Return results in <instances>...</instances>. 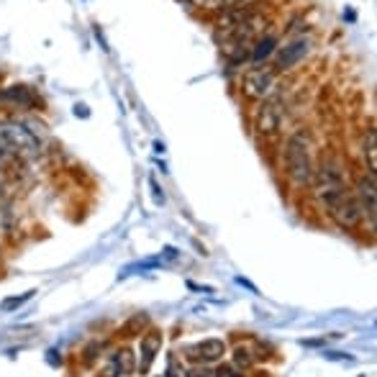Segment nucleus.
Segmentation results:
<instances>
[{
  "mask_svg": "<svg viewBox=\"0 0 377 377\" xmlns=\"http://www.w3.org/2000/svg\"><path fill=\"white\" fill-rule=\"evenodd\" d=\"M0 147L18 159H39L42 157V139L26 123L6 118L0 121Z\"/></svg>",
  "mask_w": 377,
  "mask_h": 377,
  "instance_id": "obj_1",
  "label": "nucleus"
},
{
  "mask_svg": "<svg viewBox=\"0 0 377 377\" xmlns=\"http://www.w3.org/2000/svg\"><path fill=\"white\" fill-rule=\"evenodd\" d=\"M285 169L288 177L298 187H306L313 180V157H311V139L308 134L295 131L285 144Z\"/></svg>",
  "mask_w": 377,
  "mask_h": 377,
  "instance_id": "obj_2",
  "label": "nucleus"
},
{
  "mask_svg": "<svg viewBox=\"0 0 377 377\" xmlns=\"http://www.w3.org/2000/svg\"><path fill=\"white\" fill-rule=\"evenodd\" d=\"M313 193L324 205L336 201L339 195L347 193V180H344V169L336 159H324L318 169H313Z\"/></svg>",
  "mask_w": 377,
  "mask_h": 377,
  "instance_id": "obj_3",
  "label": "nucleus"
},
{
  "mask_svg": "<svg viewBox=\"0 0 377 377\" xmlns=\"http://www.w3.org/2000/svg\"><path fill=\"white\" fill-rule=\"evenodd\" d=\"M285 118V98L280 93H270L267 98L259 100V108L255 111V129L262 136H272L282 129Z\"/></svg>",
  "mask_w": 377,
  "mask_h": 377,
  "instance_id": "obj_4",
  "label": "nucleus"
},
{
  "mask_svg": "<svg viewBox=\"0 0 377 377\" xmlns=\"http://www.w3.org/2000/svg\"><path fill=\"white\" fill-rule=\"evenodd\" d=\"M277 82V70L275 67H249L241 77V95L249 100H262L272 93Z\"/></svg>",
  "mask_w": 377,
  "mask_h": 377,
  "instance_id": "obj_5",
  "label": "nucleus"
},
{
  "mask_svg": "<svg viewBox=\"0 0 377 377\" xmlns=\"http://www.w3.org/2000/svg\"><path fill=\"white\" fill-rule=\"evenodd\" d=\"M329 213H331V219L339 223L342 228H347V231H351V228H357L362 223V219H365V213H362L360 203H357V198L349 193L339 195L336 201H331L329 205Z\"/></svg>",
  "mask_w": 377,
  "mask_h": 377,
  "instance_id": "obj_6",
  "label": "nucleus"
},
{
  "mask_svg": "<svg viewBox=\"0 0 377 377\" xmlns=\"http://www.w3.org/2000/svg\"><path fill=\"white\" fill-rule=\"evenodd\" d=\"M0 103L10 108H21V111H34V108L42 106V98L28 85H8V88L0 90Z\"/></svg>",
  "mask_w": 377,
  "mask_h": 377,
  "instance_id": "obj_7",
  "label": "nucleus"
},
{
  "mask_svg": "<svg viewBox=\"0 0 377 377\" xmlns=\"http://www.w3.org/2000/svg\"><path fill=\"white\" fill-rule=\"evenodd\" d=\"M311 52V39L308 36H298L288 42L285 46H280V52L275 57V70H290L295 67L300 59H306V54Z\"/></svg>",
  "mask_w": 377,
  "mask_h": 377,
  "instance_id": "obj_8",
  "label": "nucleus"
},
{
  "mask_svg": "<svg viewBox=\"0 0 377 377\" xmlns=\"http://www.w3.org/2000/svg\"><path fill=\"white\" fill-rule=\"evenodd\" d=\"M257 3H244V6H237V8H228V10H221V16L216 18V39L221 36H226L228 31H234L239 24H244L246 18L257 13Z\"/></svg>",
  "mask_w": 377,
  "mask_h": 377,
  "instance_id": "obj_9",
  "label": "nucleus"
},
{
  "mask_svg": "<svg viewBox=\"0 0 377 377\" xmlns=\"http://www.w3.org/2000/svg\"><path fill=\"white\" fill-rule=\"evenodd\" d=\"M357 203H360L362 213L369 219V223L375 226V175H362L357 180Z\"/></svg>",
  "mask_w": 377,
  "mask_h": 377,
  "instance_id": "obj_10",
  "label": "nucleus"
},
{
  "mask_svg": "<svg viewBox=\"0 0 377 377\" xmlns=\"http://www.w3.org/2000/svg\"><path fill=\"white\" fill-rule=\"evenodd\" d=\"M134 367H136V362H134V351L123 347V349L113 351V354L108 357L106 367H103V375L100 377H126V375H131Z\"/></svg>",
  "mask_w": 377,
  "mask_h": 377,
  "instance_id": "obj_11",
  "label": "nucleus"
},
{
  "mask_svg": "<svg viewBox=\"0 0 377 377\" xmlns=\"http://www.w3.org/2000/svg\"><path fill=\"white\" fill-rule=\"evenodd\" d=\"M159 349H162V331L151 329V331H147L144 336H141V362H139L141 375H147V372L151 369Z\"/></svg>",
  "mask_w": 377,
  "mask_h": 377,
  "instance_id": "obj_12",
  "label": "nucleus"
},
{
  "mask_svg": "<svg viewBox=\"0 0 377 377\" xmlns=\"http://www.w3.org/2000/svg\"><path fill=\"white\" fill-rule=\"evenodd\" d=\"M223 351H226V344L221 342V339H205V342L190 347V349H187V357H193V360L216 362V360L223 357Z\"/></svg>",
  "mask_w": 377,
  "mask_h": 377,
  "instance_id": "obj_13",
  "label": "nucleus"
},
{
  "mask_svg": "<svg viewBox=\"0 0 377 377\" xmlns=\"http://www.w3.org/2000/svg\"><path fill=\"white\" fill-rule=\"evenodd\" d=\"M277 52V36L275 34H262L257 39L255 44H252V52H249V59L255 62V64H262L264 59H270L272 54Z\"/></svg>",
  "mask_w": 377,
  "mask_h": 377,
  "instance_id": "obj_14",
  "label": "nucleus"
},
{
  "mask_svg": "<svg viewBox=\"0 0 377 377\" xmlns=\"http://www.w3.org/2000/svg\"><path fill=\"white\" fill-rule=\"evenodd\" d=\"M187 3V8H201V10H228L237 8V6H244V3H252V0H183Z\"/></svg>",
  "mask_w": 377,
  "mask_h": 377,
  "instance_id": "obj_15",
  "label": "nucleus"
},
{
  "mask_svg": "<svg viewBox=\"0 0 377 377\" xmlns=\"http://www.w3.org/2000/svg\"><path fill=\"white\" fill-rule=\"evenodd\" d=\"M365 159H367V172L369 175H375V169H377V151H375V129L369 126V131L367 136H365Z\"/></svg>",
  "mask_w": 377,
  "mask_h": 377,
  "instance_id": "obj_16",
  "label": "nucleus"
},
{
  "mask_svg": "<svg viewBox=\"0 0 377 377\" xmlns=\"http://www.w3.org/2000/svg\"><path fill=\"white\" fill-rule=\"evenodd\" d=\"M252 362H255V354H252L249 347H237L234 349V365H237V369H249Z\"/></svg>",
  "mask_w": 377,
  "mask_h": 377,
  "instance_id": "obj_17",
  "label": "nucleus"
},
{
  "mask_svg": "<svg viewBox=\"0 0 377 377\" xmlns=\"http://www.w3.org/2000/svg\"><path fill=\"white\" fill-rule=\"evenodd\" d=\"M34 293H36V290H28V293H24L21 298H6L3 303H0V311H3V313H10V311H16V308H21L24 303H26V300L34 298Z\"/></svg>",
  "mask_w": 377,
  "mask_h": 377,
  "instance_id": "obj_18",
  "label": "nucleus"
},
{
  "mask_svg": "<svg viewBox=\"0 0 377 377\" xmlns=\"http://www.w3.org/2000/svg\"><path fill=\"white\" fill-rule=\"evenodd\" d=\"M213 377H241V375H239L237 367H231V365H221V367L213 372Z\"/></svg>",
  "mask_w": 377,
  "mask_h": 377,
  "instance_id": "obj_19",
  "label": "nucleus"
},
{
  "mask_svg": "<svg viewBox=\"0 0 377 377\" xmlns=\"http://www.w3.org/2000/svg\"><path fill=\"white\" fill-rule=\"evenodd\" d=\"M185 377H213V369L208 367H193L185 372Z\"/></svg>",
  "mask_w": 377,
  "mask_h": 377,
  "instance_id": "obj_20",
  "label": "nucleus"
},
{
  "mask_svg": "<svg viewBox=\"0 0 377 377\" xmlns=\"http://www.w3.org/2000/svg\"><path fill=\"white\" fill-rule=\"evenodd\" d=\"M13 159H18V157H13V154H8V151H6V149H3V147H0V169H8L10 162H13Z\"/></svg>",
  "mask_w": 377,
  "mask_h": 377,
  "instance_id": "obj_21",
  "label": "nucleus"
},
{
  "mask_svg": "<svg viewBox=\"0 0 377 377\" xmlns=\"http://www.w3.org/2000/svg\"><path fill=\"white\" fill-rule=\"evenodd\" d=\"M98 349H100V344H90V347H88V349H85V362H93V360H95V357H98V354H95V351Z\"/></svg>",
  "mask_w": 377,
  "mask_h": 377,
  "instance_id": "obj_22",
  "label": "nucleus"
},
{
  "mask_svg": "<svg viewBox=\"0 0 377 377\" xmlns=\"http://www.w3.org/2000/svg\"><path fill=\"white\" fill-rule=\"evenodd\" d=\"M75 116H82V118H88V116H90L88 106H80V103H77V106H75Z\"/></svg>",
  "mask_w": 377,
  "mask_h": 377,
  "instance_id": "obj_23",
  "label": "nucleus"
},
{
  "mask_svg": "<svg viewBox=\"0 0 377 377\" xmlns=\"http://www.w3.org/2000/svg\"><path fill=\"white\" fill-rule=\"evenodd\" d=\"M3 198H6V185H3V180H0V203H3Z\"/></svg>",
  "mask_w": 377,
  "mask_h": 377,
  "instance_id": "obj_24",
  "label": "nucleus"
}]
</instances>
